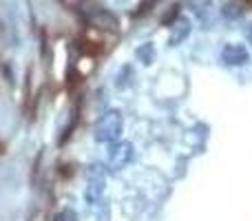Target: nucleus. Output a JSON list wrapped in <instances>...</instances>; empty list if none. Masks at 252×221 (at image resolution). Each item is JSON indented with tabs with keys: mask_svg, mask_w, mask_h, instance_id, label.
<instances>
[{
	"mask_svg": "<svg viewBox=\"0 0 252 221\" xmlns=\"http://www.w3.org/2000/svg\"><path fill=\"white\" fill-rule=\"evenodd\" d=\"M124 128V120L118 111H109L100 117V122L95 124V139L100 144H113L120 139Z\"/></svg>",
	"mask_w": 252,
	"mask_h": 221,
	"instance_id": "obj_1",
	"label": "nucleus"
},
{
	"mask_svg": "<svg viewBox=\"0 0 252 221\" xmlns=\"http://www.w3.org/2000/svg\"><path fill=\"white\" fill-rule=\"evenodd\" d=\"M82 13L93 27H97V29H102V31H109V33H115L118 27H120L118 18H115L109 9H104L102 4H97V2H91V0L84 2Z\"/></svg>",
	"mask_w": 252,
	"mask_h": 221,
	"instance_id": "obj_2",
	"label": "nucleus"
},
{
	"mask_svg": "<svg viewBox=\"0 0 252 221\" xmlns=\"http://www.w3.org/2000/svg\"><path fill=\"white\" fill-rule=\"evenodd\" d=\"M130 159H133V146L126 142H113V148L109 153V168L120 170L128 166Z\"/></svg>",
	"mask_w": 252,
	"mask_h": 221,
	"instance_id": "obj_3",
	"label": "nucleus"
},
{
	"mask_svg": "<svg viewBox=\"0 0 252 221\" xmlns=\"http://www.w3.org/2000/svg\"><path fill=\"white\" fill-rule=\"evenodd\" d=\"M221 60L230 66H237V64H246L250 60V53L244 44H237V42H230L221 49Z\"/></svg>",
	"mask_w": 252,
	"mask_h": 221,
	"instance_id": "obj_4",
	"label": "nucleus"
},
{
	"mask_svg": "<svg viewBox=\"0 0 252 221\" xmlns=\"http://www.w3.org/2000/svg\"><path fill=\"white\" fill-rule=\"evenodd\" d=\"M89 186H87V197L89 201H95L97 197L102 195V190H104V170H102V166H93L91 170H89Z\"/></svg>",
	"mask_w": 252,
	"mask_h": 221,
	"instance_id": "obj_5",
	"label": "nucleus"
},
{
	"mask_svg": "<svg viewBox=\"0 0 252 221\" xmlns=\"http://www.w3.org/2000/svg\"><path fill=\"white\" fill-rule=\"evenodd\" d=\"M190 29H192V27H190V20H188L186 16H179L177 20L170 25V44H173V47L182 44L184 40L190 35Z\"/></svg>",
	"mask_w": 252,
	"mask_h": 221,
	"instance_id": "obj_6",
	"label": "nucleus"
},
{
	"mask_svg": "<svg viewBox=\"0 0 252 221\" xmlns=\"http://www.w3.org/2000/svg\"><path fill=\"white\" fill-rule=\"evenodd\" d=\"M157 4H159V0H142V2L137 4V11L133 13L135 18H142V16H146L148 11H151V9H155Z\"/></svg>",
	"mask_w": 252,
	"mask_h": 221,
	"instance_id": "obj_7",
	"label": "nucleus"
},
{
	"mask_svg": "<svg viewBox=\"0 0 252 221\" xmlns=\"http://www.w3.org/2000/svg\"><path fill=\"white\" fill-rule=\"evenodd\" d=\"M56 221H75V213L73 210H62L56 215Z\"/></svg>",
	"mask_w": 252,
	"mask_h": 221,
	"instance_id": "obj_8",
	"label": "nucleus"
},
{
	"mask_svg": "<svg viewBox=\"0 0 252 221\" xmlns=\"http://www.w3.org/2000/svg\"><path fill=\"white\" fill-rule=\"evenodd\" d=\"M248 38H250V42H252V25H250V29H248Z\"/></svg>",
	"mask_w": 252,
	"mask_h": 221,
	"instance_id": "obj_9",
	"label": "nucleus"
},
{
	"mask_svg": "<svg viewBox=\"0 0 252 221\" xmlns=\"http://www.w3.org/2000/svg\"><path fill=\"white\" fill-rule=\"evenodd\" d=\"M4 151V146H2V144H0V153H2Z\"/></svg>",
	"mask_w": 252,
	"mask_h": 221,
	"instance_id": "obj_10",
	"label": "nucleus"
}]
</instances>
